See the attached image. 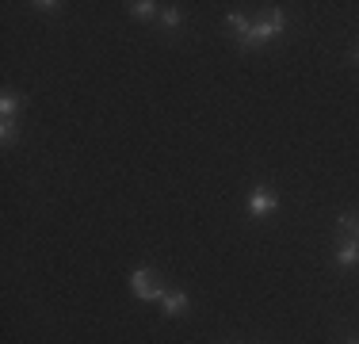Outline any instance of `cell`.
<instances>
[{
    "instance_id": "6da1fadb",
    "label": "cell",
    "mask_w": 359,
    "mask_h": 344,
    "mask_svg": "<svg viewBox=\"0 0 359 344\" xmlns=\"http://www.w3.org/2000/svg\"><path fill=\"white\" fill-rule=\"evenodd\" d=\"M283 23H287V20H283V12H279V8H271V15H268L264 23H256V27H252L249 34H245L241 46H245V50H252V46H260V42H268L271 34L283 31Z\"/></svg>"
},
{
    "instance_id": "7a4b0ae2",
    "label": "cell",
    "mask_w": 359,
    "mask_h": 344,
    "mask_svg": "<svg viewBox=\"0 0 359 344\" xmlns=\"http://www.w3.org/2000/svg\"><path fill=\"white\" fill-rule=\"evenodd\" d=\"M130 287H134V295H138V298H157V303L165 298V287L157 283V275H153L149 268H138V272H134V275H130Z\"/></svg>"
},
{
    "instance_id": "3957f363",
    "label": "cell",
    "mask_w": 359,
    "mask_h": 344,
    "mask_svg": "<svg viewBox=\"0 0 359 344\" xmlns=\"http://www.w3.org/2000/svg\"><path fill=\"white\" fill-rule=\"evenodd\" d=\"M271 211H276V192H271V187H256L249 195V214L264 218V214H271Z\"/></svg>"
},
{
    "instance_id": "277c9868",
    "label": "cell",
    "mask_w": 359,
    "mask_h": 344,
    "mask_svg": "<svg viewBox=\"0 0 359 344\" xmlns=\"http://www.w3.org/2000/svg\"><path fill=\"white\" fill-rule=\"evenodd\" d=\"M337 264H340V268H352V264H359V237H340Z\"/></svg>"
},
{
    "instance_id": "5b68a950",
    "label": "cell",
    "mask_w": 359,
    "mask_h": 344,
    "mask_svg": "<svg viewBox=\"0 0 359 344\" xmlns=\"http://www.w3.org/2000/svg\"><path fill=\"white\" fill-rule=\"evenodd\" d=\"M161 303H165V314L168 317H180L187 310V295H184V291H165V298H161Z\"/></svg>"
},
{
    "instance_id": "8992f818",
    "label": "cell",
    "mask_w": 359,
    "mask_h": 344,
    "mask_svg": "<svg viewBox=\"0 0 359 344\" xmlns=\"http://www.w3.org/2000/svg\"><path fill=\"white\" fill-rule=\"evenodd\" d=\"M20 107H23V96H20V92H12V88L0 92V111H4V119H12Z\"/></svg>"
},
{
    "instance_id": "52a82bcc",
    "label": "cell",
    "mask_w": 359,
    "mask_h": 344,
    "mask_svg": "<svg viewBox=\"0 0 359 344\" xmlns=\"http://www.w3.org/2000/svg\"><path fill=\"white\" fill-rule=\"evenodd\" d=\"M130 12L138 15V20H153V15H157V4H153V0H134Z\"/></svg>"
},
{
    "instance_id": "ba28073f",
    "label": "cell",
    "mask_w": 359,
    "mask_h": 344,
    "mask_svg": "<svg viewBox=\"0 0 359 344\" xmlns=\"http://www.w3.org/2000/svg\"><path fill=\"white\" fill-rule=\"evenodd\" d=\"M226 23H229V31H237L241 39L252 31V27H249V20H245V15H237V12H229V15H226Z\"/></svg>"
},
{
    "instance_id": "9c48e42d",
    "label": "cell",
    "mask_w": 359,
    "mask_h": 344,
    "mask_svg": "<svg viewBox=\"0 0 359 344\" xmlns=\"http://www.w3.org/2000/svg\"><path fill=\"white\" fill-rule=\"evenodd\" d=\"M180 20H184L180 8H165V12H161V23H165V27H180Z\"/></svg>"
},
{
    "instance_id": "30bf717a",
    "label": "cell",
    "mask_w": 359,
    "mask_h": 344,
    "mask_svg": "<svg viewBox=\"0 0 359 344\" xmlns=\"http://www.w3.org/2000/svg\"><path fill=\"white\" fill-rule=\"evenodd\" d=\"M0 138H4V145L15 142V123H12V119H4V123H0Z\"/></svg>"
},
{
    "instance_id": "8fae6325",
    "label": "cell",
    "mask_w": 359,
    "mask_h": 344,
    "mask_svg": "<svg viewBox=\"0 0 359 344\" xmlns=\"http://www.w3.org/2000/svg\"><path fill=\"white\" fill-rule=\"evenodd\" d=\"M31 8H39V12H62V4H50V0H39V4H31Z\"/></svg>"
},
{
    "instance_id": "7c38bea8",
    "label": "cell",
    "mask_w": 359,
    "mask_h": 344,
    "mask_svg": "<svg viewBox=\"0 0 359 344\" xmlns=\"http://www.w3.org/2000/svg\"><path fill=\"white\" fill-rule=\"evenodd\" d=\"M355 237H359V226H355Z\"/></svg>"
},
{
    "instance_id": "4fadbf2b",
    "label": "cell",
    "mask_w": 359,
    "mask_h": 344,
    "mask_svg": "<svg viewBox=\"0 0 359 344\" xmlns=\"http://www.w3.org/2000/svg\"><path fill=\"white\" fill-rule=\"evenodd\" d=\"M355 58H359V50H355Z\"/></svg>"
}]
</instances>
